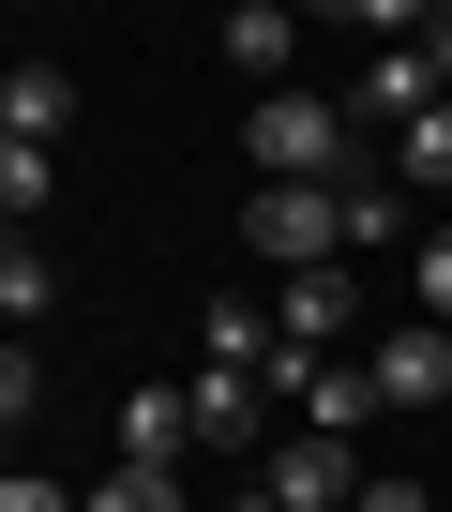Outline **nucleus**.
Listing matches in <instances>:
<instances>
[{
    "label": "nucleus",
    "mask_w": 452,
    "mask_h": 512,
    "mask_svg": "<svg viewBox=\"0 0 452 512\" xmlns=\"http://www.w3.org/2000/svg\"><path fill=\"white\" fill-rule=\"evenodd\" d=\"M211 362H242V377H272V317H257V302H211Z\"/></svg>",
    "instance_id": "nucleus-18"
},
{
    "label": "nucleus",
    "mask_w": 452,
    "mask_h": 512,
    "mask_svg": "<svg viewBox=\"0 0 452 512\" xmlns=\"http://www.w3.org/2000/svg\"><path fill=\"white\" fill-rule=\"evenodd\" d=\"M196 452V392H136L121 407V467H181Z\"/></svg>",
    "instance_id": "nucleus-9"
},
{
    "label": "nucleus",
    "mask_w": 452,
    "mask_h": 512,
    "mask_svg": "<svg viewBox=\"0 0 452 512\" xmlns=\"http://www.w3.org/2000/svg\"><path fill=\"white\" fill-rule=\"evenodd\" d=\"M242 151H257V181H317V196H347V181H377L362 166V106H332V91H257V121H242Z\"/></svg>",
    "instance_id": "nucleus-1"
},
{
    "label": "nucleus",
    "mask_w": 452,
    "mask_h": 512,
    "mask_svg": "<svg viewBox=\"0 0 452 512\" xmlns=\"http://www.w3.org/2000/svg\"><path fill=\"white\" fill-rule=\"evenodd\" d=\"M61 302V272H46V241H0V317H16V347H31V317Z\"/></svg>",
    "instance_id": "nucleus-13"
},
{
    "label": "nucleus",
    "mask_w": 452,
    "mask_h": 512,
    "mask_svg": "<svg viewBox=\"0 0 452 512\" xmlns=\"http://www.w3.org/2000/svg\"><path fill=\"white\" fill-rule=\"evenodd\" d=\"M407 317H437V332H452V226H422V241H407Z\"/></svg>",
    "instance_id": "nucleus-17"
},
{
    "label": "nucleus",
    "mask_w": 452,
    "mask_h": 512,
    "mask_svg": "<svg viewBox=\"0 0 452 512\" xmlns=\"http://www.w3.org/2000/svg\"><path fill=\"white\" fill-rule=\"evenodd\" d=\"M422 46H437V91H452V16H422Z\"/></svg>",
    "instance_id": "nucleus-21"
},
{
    "label": "nucleus",
    "mask_w": 452,
    "mask_h": 512,
    "mask_svg": "<svg viewBox=\"0 0 452 512\" xmlns=\"http://www.w3.org/2000/svg\"><path fill=\"white\" fill-rule=\"evenodd\" d=\"M362 422H377V377L362 362H317L302 377V437H362Z\"/></svg>",
    "instance_id": "nucleus-10"
},
{
    "label": "nucleus",
    "mask_w": 452,
    "mask_h": 512,
    "mask_svg": "<svg viewBox=\"0 0 452 512\" xmlns=\"http://www.w3.org/2000/svg\"><path fill=\"white\" fill-rule=\"evenodd\" d=\"M242 241H257L272 287H287V272H347V196H317V181H257V196H242Z\"/></svg>",
    "instance_id": "nucleus-2"
},
{
    "label": "nucleus",
    "mask_w": 452,
    "mask_h": 512,
    "mask_svg": "<svg viewBox=\"0 0 452 512\" xmlns=\"http://www.w3.org/2000/svg\"><path fill=\"white\" fill-rule=\"evenodd\" d=\"M392 226H407V181H347V272L392 256Z\"/></svg>",
    "instance_id": "nucleus-15"
},
{
    "label": "nucleus",
    "mask_w": 452,
    "mask_h": 512,
    "mask_svg": "<svg viewBox=\"0 0 452 512\" xmlns=\"http://www.w3.org/2000/svg\"><path fill=\"white\" fill-rule=\"evenodd\" d=\"M76 512H181V467H106L76 482Z\"/></svg>",
    "instance_id": "nucleus-16"
},
{
    "label": "nucleus",
    "mask_w": 452,
    "mask_h": 512,
    "mask_svg": "<svg viewBox=\"0 0 452 512\" xmlns=\"http://www.w3.org/2000/svg\"><path fill=\"white\" fill-rule=\"evenodd\" d=\"M61 136H76V76L31 46L16 76H0V151H61Z\"/></svg>",
    "instance_id": "nucleus-7"
},
{
    "label": "nucleus",
    "mask_w": 452,
    "mask_h": 512,
    "mask_svg": "<svg viewBox=\"0 0 452 512\" xmlns=\"http://www.w3.org/2000/svg\"><path fill=\"white\" fill-rule=\"evenodd\" d=\"M272 332L302 347V362H362L347 332H362V272H287L272 287Z\"/></svg>",
    "instance_id": "nucleus-5"
},
{
    "label": "nucleus",
    "mask_w": 452,
    "mask_h": 512,
    "mask_svg": "<svg viewBox=\"0 0 452 512\" xmlns=\"http://www.w3.org/2000/svg\"><path fill=\"white\" fill-rule=\"evenodd\" d=\"M0 512H76V482H46V467L16 452V467H0Z\"/></svg>",
    "instance_id": "nucleus-20"
},
{
    "label": "nucleus",
    "mask_w": 452,
    "mask_h": 512,
    "mask_svg": "<svg viewBox=\"0 0 452 512\" xmlns=\"http://www.w3.org/2000/svg\"><path fill=\"white\" fill-rule=\"evenodd\" d=\"M422 106H452V91H437V46H422V31H392V46L362 61V121H392V136H407Z\"/></svg>",
    "instance_id": "nucleus-8"
},
{
    "label": "nucleus",
    "mask_w": 452,
    "mask_h": 512,
    "mask_svg": "<svg viewBox=\"0 0 452 512\" xmlns=\"http://www.w3.org/2000/svg\"><path fill=\"white\" fill-rule=\"evenodd\" d=\"M196 452H257V467H272V377L196 362Z\"/></svg>",
    "instance_id": "nucleus-6"
},
{
    "label": "nucleus",
    "mask_w": 452,
    "mask_h": 512,
    "mask_svg": "<svg viewBox=\"0 0 452 512\" xmlns=\"http://www.w3.org/2000/svg\"><path fill=\"white\" fill-rule=\"evenodd\" d=\"M392 181H407V196H452V106H422V121L392 136Z\"/></svg>",
    "instance_id": "nucleus-12"
},
{
    "label": "nucleus",
    "mask_w": 452,
    "mask_h": 512,
    "mask_svg": "<svg viewBox=\"0 0 452 512\" xmlns=\"http://www.w3.org/2000/svg\"><path fill=\"white\" fill-rule=\"evenodd\" d=\"M46 196H61V151H0V226H16V241L46 226Z\"/></svg>",
    "instance_id": "nucleus-14"
},
{
    "label": "nucleus",
    "mask_w": 452,
    "mask_h": 512,
    "mask_svg": "<svg viewBox=\"0 0 452 512\" xmlns=\"http://www.w3.org/2000/svg\"><path fill=\"white\" fill-rule=\"evenodd\" d=\"M362 482H377V467H362L347 437H272V467H257L272 512H362Z\"/></svg>",
    "instance_id": "nucleus-4"
},
{
    "label": "nucleus",
    "mask_w": 452,
    "mask_h": 512,
    "mask_svg": "<svg viewBox=\"0 0 452 512\" xmlns=\"http://www.w3.org/2000/svg\"><path fill=\"white\" fill-rule=\"evenodd\" d=\"M211 46H226V61H242V76H257V91H287V46H302V31H287V16H272V0H242V16H226V31H211Z\"/></svg>",
    "instance_id": "nucleus-11"
},
{
    "label": "nucleus",
    "mask_w": 452,
    "mask_h": 512,
    "mask_svg": "<svg viewBox=\"0 0 452 512\" xmlns=\"http://www.w3.org/2000/svg\"><path fill=\"white\" fill-rule=\"evenodd\" d=\"M226 512H272V497H257V482H242V497H226Z\"/></svg>",
    "instance_id": "nucleus-22"
},
{
    "label": "nucleus",
    "mask_w": 452,
    "mask_h": 512,
    "mask_svg": "<svg viewBox=\"0 0 452 512\" xmlns=\"http://www.w3.org/2000/svg\"><path fill=\"white\" fill-rule=\"evenodd\" d=\"M362 377H377V407H452V332L437 317H377L362 332Z\"/></svg>",
    "instance_id": "nucleus-3"
},
{
    "label": "nucleus",
    "mask_w": 452,
    "mask_h": 512,
    "mask_svg": "<svg viewBox=\"0 0 452 512\" xmlns=\"http://www.w3.org/2000/svg\"><path fill=\"white\" fill-rule=\"evenodd\" d=\"M0 422H16V437L46 422V362H31V347H0Z\"/></svg>",
    "instance_id": "nucleus-19"
}]
</instances>
